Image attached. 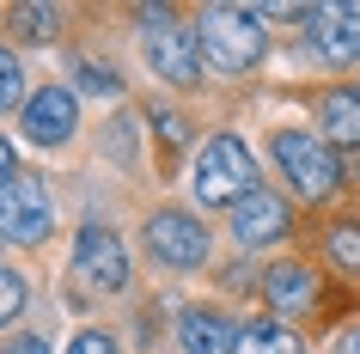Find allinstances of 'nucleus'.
Instances as JSON below:
<instances>
[{
    "mask_svg": "<svg viewBox=\"0 0 360 354\" xmlns=\"http://www.w3.org/2000/svg\"><path fill=\"white\" fill-rule=\"evenodd\" d=\"M13 31H19V43H56L61 13L56 6H13Z\"/></svg>",
    "mask_w": 360,
    "mask_h": 354,
    "instance_id": "15",
    "label": "nucleus"
},
{
    "mask_svg": "<svg viewBox=\"0 0 360 354\" xmlns=\"http://www.w3.org/2000/svg\"><path fill=\"white\" fill-rule=\"evenodd\" d=\"M79 129V92L74 86H43L25 98V141L37 147H68Z\"/></svg>",
    "mask_w": 360,
    "mask_h": 354,
    "instance_id": "8",
    "label": "nucleus"
},
{
    "mask_svg": "<svg viewBox=\"0 0 360 354\" xmlns=\"http://www.w3.org/2000/svg\"><path fill=\"white\" fill-rule=\"evenodd\" d=\"M195 49L220 74L257 68L263 61V19H257V6H208L202 25H195Z\"/></svg>",
    "mask_w": 360,
    "mask_h": 354,
    "instance_id": "1",
    "label": "nucleus"
},
{
    "mask_svg": "<svg viewBox=\"0 0 360 354\" xmlns=\"http://www.w3.org/2000/svg\"><path fill=\"white\" fill-rule=\"evenodd\" d=\"M49 226H56V202H49V189L37 177H0V239H19V244H43L49 239Z\"/></svg>",
    "mask_w": 360,
    "mask_h": 354,
    "instance_id": "5",
    "label": "nucleus"
},
{
    "mask_svg": "<svg viewBox=\"0 0 360 354\" xmlns=\"http://www.w3.org/2000/svg\"><path fill=\"white\" fill-rule=\"evenodd\" d=\"M6 354H56V348H49V336H13Z\"/></svg>",
    "mask_w": 360,
    "mask_h": 354,
    "instance_id": "21",
    "label": "nucleus"
},
{
    "mask_svg": "<svg viewBox=\"0 0 360 354\" xmlns=\"http://www.w3.org/2000/svg\"><path fill=\"white\" fill-rule=\"evenodd\" d=\"M263 287H269V305H275V312H305V305L318 299V275H311L305 263H275L263 275Z\"/></svg>",
    "mask_w": 360,
    "mask_h": 354,
    "instance_id": "12",
    "label": "nucleus"
},
{
    "mask_svg": "<svg viewBox=\"0 0 360 354\" xmlns=\"http://www.w3.org/2000/svg\"><path fill=\"white\" fill-rule=\"evenodd\" d=\"M19 312H25V281L13 269H0V324H13Z\"/></svg>",
    "mask_w": 360,
    "mask_h": 354,
    "instance_id": "19",
    "label": "nucleus"
},
{
    "mask_svg": "<svg viewBox=\"0 0 360 354\" xmlns=\"http://www.w3.org/2000/svg\"><path fill=\"white\" fill-rule=\"evenodd\" d=\"M232 239L245 244V251H257V244H275V239H287V202L275 196V189H250L245 202L232 208Z\"/></svg>",
    "mask_w": 360,
    "mask_h": 354,
    "instance_id": "10",
    "label": "nucleus"
},
{
    "mask_svg": "<svg viewBox=\"0 0 360 354\" xmlns=\"http://www.w3.org/2000/svg\"><path fill=\"white\" fill-rule=\"evenodd\" d=\"M275 165H281L287 184L300 189V196H311V202H323V196L342 184V153L330 147L323 134H300V129L275 134Z\"/></svg>",
    "mask_w": 360,
    "mask_h": 354,
    "instance_id": "3",
    "label": "nucleus"
},
{
    "mask_svg": "<svg viewBox=\"0 0 360 354\" xmlns=\"http://www.w3.org/2000/svg\"><path fill=\"white\" fill-rule=\"evenodd\" d=\"M68 354H116V342H110L104 330H79V336H74V348H68Z\"/></svg>",
    "mask_w": 360,
    "mask_h": 354,
    "instance_id": "20",
    "label": "nucleus"
},
{
    "mask_svg": "<svg viewBox=\"0 0 360 354\" xmlns=\"http://www.w3.org/2000/svg\"><path fill=\"white\" fill-rule=\"evenodd\" d=\"M19 92H25V68H19V56L0 43V110H13V104H19Z\"/></svg>",
    "mask_w": 360,
    "mask_h": 354,
    "instance_id": "16",
    "label": "nucleus"
},
{
    "mask_svg": "<svg viewBox=\"0 0 360 354\" xmlns=\"http://www.w3.org/2000/svg\"><path fill=\"white\" fill-rule=\"evenodd\" d=\"M141 31H147V61H153L159 80H171V86H195V80H202L195 31H184L165 6H141Z\"/></svg>",
    "mask_w": 360,
    "mask_h": 354,
    "instance_id": "4",
    "label": "nucleus"
},
{
    "mask_svg": "<svg viewBox=\"0 0 360 354\" xmlns=\"http://www.w3.org/2000/svg\"><path fill=\"white\" fill-rule=\"evenodd\" d=\"M318 122L330 147H360V92H323Z\"/></svg>",
    "mask_w": 360,
    "mask_h": 354,
    "instance_id": "13",
    "label": "nucleus"
},
{
    "mask_svg": "<svg viewBox=\"0 0 360 354\" xmlns=\"http://www.w3.org/2000/svg\"><path fill=\"white\" fill-rule=\"evenodd\" d=\"M330 257H336L342 269H360V226H348V220H342L336 232H330Z\"/></svg>",
    "mask_w": 360,
    "mask_h": 354,
    "instance_id": "18",
    "label": "nucleus"
},
{
    "mask_svg": "<svg viewBox=\"0 0 360 354\" xmlns=\"http://www.w3.org/2000/svg\"><path fill=\"white\" fill-rule=\"evenodd\" d=\"M147 251L165 269H202L208 263V226L184 208H159V214H147Z\"/></svg>",
    "mask_w": 360,
    "mask_h": 354,
    "instance_id": "7",
    "label": "nucleus"
},
{
    "mask_svg": "<svg viewBox=\"0 0 360 354\" xmlns=\"http://www.w3.org/2000/svg\"><path fill=\"white\" fill-rule=\"evenodd\" d=\"M79 92L116 98V92H122V74H116V68H98V61H79Z\"/></svg>",
    "mask_w": 360,
    "mask_h": 354,
    "instance_id": "17",
    "label": "nucleus"
},
{
    "mask_svg": "<svg viewBox=\"0 0 360 354\" xmlns=\"http://www.w3.org/2000/svg\"><path fill=\"white\" fill-rule=\"evenodd\" d=\"M336 354H360V330H342L336 336Z\"/></svg>",
    "mask_w": 360,
    "mask_h": 354,
    "instance_id": "22",
    "label": "nucleus"
},
{
    "mask_svg": "<svg viewBox=\"0 0 360 354\" xmlns=\"http://www.w3.org/2000/svg\"><path fill=\"white\" fill-rule=\"evenodd\" d=\"M232 354H305V348H300V336L287 330L281 317H250V324H238Z\"/></svg>",
    "mask_w": 360,
    "mask_h": 354,
    "instance_id": "14",
    "label": "nucleus"
},
{
    "mask_svg": "<svg viewBox=\"0 0 360 354\" xmlns=\"http://www.w3.org/2000/svg\"><path fill=\"white\" fill-rule=\"evenodd\" d=\"M0 177H13V141L0 134Z\"/></svg>",
    "mask_w": 360,
    "mask_h": 354,
    "instance_id": "23",
    "label": "nucleus"
},
{
    "mask_svg": "<svg viewBox=\"0 0 360 354\" xmlns=\"http://www.w3.org/2000/svg\"><path fill=\"white\" fill-rule=\"evenodd\" d=\"M257 184V159H250V147L238 141V134H214V141H202V153H195V196H202V208H238Z\"/></svg>",
    "mask_w": 360,
    "mask_h": 354,
    "instance_id": "2",
    "label": "nucleus"
},
{
    "mask_svg": "<svg viewBox=\"0 0 360 354\" xmlns=\"http://www.w3.org/2000/svg\"><path fill=\"white\" fill-rule=\"evenodd\" d=\"M305 31H311L323 61H336V68H354L360 61V6H348V0L305 6Z\"/></svg>",
    "mask_w": 360,
    "mask_h": 354,
    "instance_id": "9",
    "label": "nucleus"
},
{
    "mask_svg": "<svg viewBox=\"0 0 360 354\" xmlns=\"http://www.w3.org/2000/svg\"><path fill=\"white\" fill-rule=\"evenodd\" d=\"M74 281L86 287V293H122L129 287V251H122V239H116L110 226H79L74 239Z\"/></svg>",
    "mask_w": 360,
    "mask_h": 354,
    "instance_id": "6",
    "label": "nucleus"
},
{
    "mask_svg": "<svg viewBox=\"0 0 360 354\" xmlns=\"http://www.w3.org/2000/svg\"><path fill=\"white\" fill-rule=\"evenodd\" d=\"M177 342H184V354H232L238 324H226V312H214V305H190L177 317Z\"/></svg>",
    "mask_w": 360,
    "mask_h": 354,
    "instance_id": "11",
    "label": "nucleus"
}]
</instances>
